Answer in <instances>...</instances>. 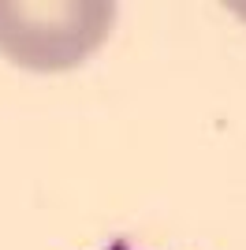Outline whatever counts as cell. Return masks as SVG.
I'll list each match as a JSON object with an SVG mask.
<instances>
[{"instance_id":"cell-1","label":"cell","mask_w":246,"mask_h":250,"mask_svg":"<svg viewBox=\"0 0 246 250\" xmlns=\"http://www.w3.org/2000/svg\"><path fill=\"white\" fill-rule=\"evenodd\" d=\"M116 4L97 0H0V52L30 71H63L101 49Z\"/></svg>"},{"instance_id":"cell-2","label":"cell","mask_w":246,"mask_h":250,"mask_svg":"<svg viewBox=\"0 0 246 250\" xmlns=\"http://www.w3.org/2000/svg\"><path fill=\"white\" fill-rule=\"evenodd\" d=\"M108 250H134V247H127V243H112Z\"/></svg>"}]
</instances>
